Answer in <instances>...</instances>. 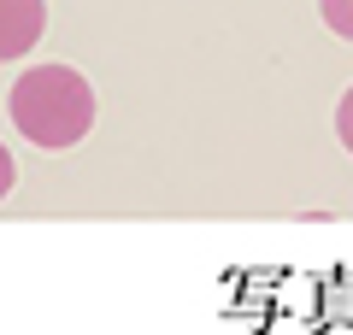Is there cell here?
<instances>
[{
	"label": "cell",
	"instance_id": "6da1fadb",
	"mask_svg": "<svg viewBox=\"0 0 353 335\" xmlns=\"http://www.w3.org/2000/svg\"><path fill=\"white\" fill-rule=\"evenodd\" d=\"M6 112H12V124H18L24 141L59 153V148H77L94 130V88L71 65H30L6 88Z\"/></svg>",
	"mask_w": 353,
	"mask_h": 335
},
{
	"label": "cell",
	"instance_id": "7a4b0ae2",
	"mask_svg": "<svg viewBox=\"0 0 353 335\" xmlns=\"http://www.w3.org/2000/svg\"><path fill=\"white\" fill-rule=\"evenodd\" d=\"M41 24H48V0H0V65L24 59L41 41Z\"/></svg>",
	"mask_w": 353,
	"mask_h": 335
},
{
	"label": "cell",
	"instance_id": "3957f363",
	"mask_svg": "<svg viewBox=\"0 0 353 335\" xmlns=\"http://www.w3.org/2000/svg\"><path fill=\"white\" fill-rule=\"evenodd\" d=\"M318 12H324V24L341 41H353V0H318Z\"/></svg>",
	"mask_w": 353,
	"mask_h": 335
},
{
	"label": "cell",
	"instance_id": "277c9868",
	"mask_svg": "<svg viewBox=\"0 0 353 335\" xmlns=\"http://www.w3.org/2000/svg\"><path fill=\"white\" fill-rule=\"evenodd\" d=\"M336 141L353 153V88L341 94V106H336Z\"/></svg>",
	"mask_w": 353,
	"mask_h": 335
},
{
	"label": "cell",
	"instance_id": "5b68a950",
	"mask_svg": "<svg viewBox=\"0 0 353 335\" xmlns=\"http://www.w3.org/2000/svg\"><path fill=\"white\" fill-rule=\"evenodd\" d=\"M12 183H18V165H12V153L0 148V200L12 194Z\"/></svg>",
	"mask_w": 353,
	"mask_h": 335
}]
</instances>
